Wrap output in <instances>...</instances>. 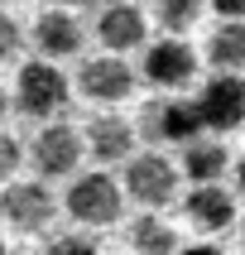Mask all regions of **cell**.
Wrapping results in <instances>:
<instances>
[{
  "label": "cell",
  "instance_id": "obj_1",
  "mask_svg": "<svg viewBox=\"0 0 245 255\" xmlns=\"http://www.w3.org/2000/svg\"><path fill=\"white\" fill-rule=\"evenodd\" d=\"M14 106L34 121H48L68 106V77L43 58V63H24L19 77H14Z\"/></svg>",
  "mask_w": 245,
  "mask_h": 255
},
{
  "label": "cell",
  "instance_id": "obj_2",
  "mask_svg": "<svg viewBox=\"0 0 245 255\" xmlns=\"http://www.w3.org/2000/svg\"><path fill=\"white\" fill-rule=\"evenodd\" d=\"M140 126H144V135L159 140V144H187V140H197L202 130H207V121H202L197 101L163 97V101H149V106H144Z\"/></svg>",
  "mask_w": 245,
  "mask_h": 255
},
{
  "label": "cell",
  "instance_id": "obj_3",
  "mask_svg": "<svg viewBox=\"0 0 245 255\" xmlns=\"http://www.w3.org/2000/svg\"><path fill=\"white\" fill-rule=\"evenodd\" d=\"M120 207H125V198H120V183L111 173H82L68 188V212L82 227H111L120 217Z\"/></svg>",
  "mask_w": 245,
  "mask_h": 255
},
{
  "label": "cell",
  "instance_id": "obj_4",
  "mask_svg": "<svg viewBox=\"0 0 245 255\" xmlns=\"http://www.w3.org/2000/svg\"><path fill=\"white\" fill-rule=\"evenodd\" d=\"M197 111H202V121H207V130H221V135L245 126V77L216 72L212 82L197 92Z\"/></svg>",
  "mask_w": 245,
  "mask_h": 255
},
{
  "label": "cell",
  "instance_id": "obj_5",
  "mask_svg": "<svg viewBox=\"0 0 245 255\" xmlns=\"http://www.w3.org/2000/svg\"><path fill=\"white\" fill-rule=\"evenodd\" d=\"M125 193L140 207H168L173 193H178V169H173L163 154H140L130 159L125 169Z\"/></svg>",
  "mask_w": 245,
  "mask_h": 255
},
{
  "label": "cell",
  "instance_id": "obj_6",
  "mask_svg": "<svg viewBox=\"0 0 245 255\" xmlns=\"http://www.w3.org/2000/svg\"><path fill=\"white\" fill-rule=\"evenodd\" d=\"M53 212H58V202L43 183H10L0 193V217L14 231H43L53 222Z\"/></svg>",
  "mask_w": 245,
  "mask_h": 255
},
{
  "label": "cell",
  "instance_id": "obj_7",
  "mask_svg": "<svg viewBox=\"0 0 245 255\" xmlns=\"http://www.w3.org/2000/svg\"><path fill=\"white\" fill-rule=\"evenodd\" d=\"M77 87H82V97H86V101L115 106V101H125L130 92H135V72H130V63H120L115 53H106V58H91V63H82V72H77Z\"/></svg>",
  "mask_w": 245,
  "mask_h": 255
},
{
  "label": "cell",
  "instance_id": "obj_8",
  "mask_svg": "<svg viewBox=\"0 0 245 255\" xmlns=\"http://www.w3.org/2000/svg\"><path fill=\"white\" fill-rule=\"evenodd\" d=\"M82 159V135L72 126H43L34 140V169L43 178H68Z\"/></svg>",
  "mask_w": 245,
  "mask_h": 255
},
{
  "label": "cell",
  "instance_id": "obj_9",
  "mask_svg": "<svg viewBox=\"0 0 245 255\" xmlns=\"http://www.w3.org/2000/svg\"><path fill=\"white\" fill-rule=\"evenodd\" d=\"M144 77L154 87H183V82L197 77V53L178 39H163L144 53Z\"/></svg>",
  "mask_w": 245,
  "mask_h": 255
},
{
  "label": "cell",
  "instance_id": "obj_10",
  "mask_svg": "<svg viewBox=\"0 0 245 255\" xmlns=\"http://www.w3.org/2000/svg\"><path fill=\"white\" fill-rule=\"evenodd\" d=\"M187 222L197 231H226L236 222V198L216 183H197L187 193Z\"/></svg>",
  "mask_w": 245,
  "mask_h": 255
},
{
  "label": "cell",
  "instance_id": "obj_11",
  "mask_svg": "<svg viewBox=\"0 0 245 255\" xmlns=\"http://www.w3.org/2000/svg\"><path fill=\"white\" fill-rule=\"evenodd\" d=\"M34 43H39L43 58H72L82 48V24H77L68 10H48V14H39V24H34Z\"/></svg>",
  "mask_w": 245,
  "mask_h": 255
},
{
  "label": "cell",
  "instance_id": "obj_12",
  "mask_svg": "<svg viewBox=\"0 0 245 255\" xmlns=\"http://www.w3.org/2000/svg\"><path fill=\"white\" fill-rule=\"evenodd\" d=\"M86 149H91V159H101V164L130 159V149H135V130H130V121H120V116H101V121H91V126H86Z\"/></svg>",
  "mask_w": 245,
  "mask_h": 255
},
{
  "label": "cell",
  "instance_id": "obj_13",
  "mask_svg": "<svg viewBox=\"0 0 245 255\" xmlns=\"http://www.w3.org/2000/svg\"><path fill=\"white\" fill-rule=\"evenodd\" d=\"M96 34H101V43L111 48V53H125V48H140L144 43V14L135 10V5H111V10L96 19Z\"/></svg>",
  "mask_w": 245,
  "mask_h": 255
},
{
  "label": "cell",
  "instance_id": "obj_14",
  "mask_svg": "<svg viewBox=\"0 0 245 255\" xmlns=\"http://www.w3.org/2000/svg\"><path fill=\"white\" fill-rule=\"evenodd\" d=\"M207 63L216 72H241L245 68V19H221L207 39Z\"/></svg>",
  "mask_w": 245,
  "mask_h": 255
},
{
  "label": "cell",
  "instance_id": "obj_15",
  "mask_svg": "<svg viewBox=\"0 0 245 255\" xmlns=\"http://www.w3.org/2000/svg\"><path fill=\"white\" fill-rule=\"evenodd\" d=\"M226 144L221 140H187L183 144V173L192 183H216L226 173Z\"/></svg>",
  "mask_w": 245,
  "mask_h": 255
},
{
  "label": "cell",
  "instance_id": "obj_16",
  "mask_svg": "<svg viewBox=\"0 0 245 255\" xmlns=\"http://www.w3.org/2000/svg\"><path fill=\"white\" fill-rule=\"evenodd\" d=\"M130 246H135V255H173V251H178L173 227L163 222V217H154V207L130 222Z\"/></svg>",
  "mask_w": 245,
  "mask_h": 255
},
{
  "label": "cell",
  "instance_id": "obj_17",
  "mask_svg": "<svg viewBox=\"0 0 245 255\" xmlns=\"http://www.w3.org/2000/svg\"><path fill=\"white\" fill-rule=\"evenodd\" d=\"M202 19V0H159V24L168 34H187Z\"/></svg>",
  "mask_w": 245,
  "mask_h": 255
},
{
  "label": "cell",
  "instance_id": "obj_18",
  "mask_svg": "<svg viewBox=\"0 0 245 255\" xmlns=\"http://www.w3.org/2000/svg\"><path fill=\"white\" fill-rule=\"evenodd\" d=\"M14 169H19V140L0 130V183H5V178H10Z\"/></svg>",
  "mask_w": 245,
  "mask_h": 255
},
{
  "label": "cell",
  "instance_id": "obj_19",
  "mask_svg": "<svg viewBox=\"0 0 245 255\" xmlns=\"http://www.w3.org/2000/svg\"><path fill=\"white\" fill-rule=\"evenodd\" d=\"M14 53H19V24H14L10 14H0V63L14 58Z\"/></svg>",
  "mask_w": 245,
  "mask_h": 255
},
{
  "label": "cell",
  "instance_id": "obj_20",
  "mask_svg": "<svg viewBox=\"0 0 245 255\" xmlns=\"http://www.w3.org/2000/svg\"><path fill=\"white\" fill-rule=\"evenodd\" d=\"M48 255H101V251L86 241V236H63V241L48 246Z\"/></svg>",
  "mask_w": 245,
  "mask_h": 255
},
{
  "label": "cell",
  "instance_id": "obj_21",
  "mask_svg": "<svg viewBox=\"0 0 245 255\" xmlns=\"http://www.w3.org/2000/svg\"><path fill=\"white\" fill-rule=\"evenodd\" d=\"M221 19H245V0H212Z\"/></svg>",
  "mask_w": 245,
  "mask_h": 255
},
{
  "label": "cell",
  "instance_id": "obj_22",
  "mask_svg": "<svg viewBox=\"0 0 245 255\" xmlns=\"http://www.w3.org/2000/svg\"><path fill=\"white\" fill-rule=\"evenodd\" d=\"M173 255H178V251H173ZM183 255H221V251H216V246H187Z\"/></svg>",
  "mask_w": 245,
  "mask_h": 255
},
{
  "label": "cell",
  "instance_id": "obj_23",
  "mask_svg": "<svg viewBox=\"0 0 245 255\" xmlns=\"http://www.w3.org/2000/svg\"><path fill=\"white\" fill-rule=\"evenodd\" d=\"M58 5H72V10H86V5H96V0H58Z\"/></svg>",
  "mask_w": 245,
  "mask_h": 255
},
{
  "label": "cell",
  "instance_id": "obj_24",
  "mask_svg": "<svg viewBox=\"0 0 245 255\" xmlns=\"http://www.w3.org/2000/svg\"><path fill=\"white\" fill-rule=\"evenodd\" d=\"M236 183H241V193H245V159L236 164Z\"/></svg>",
  "mask_w": 245,
  "mask_h": 255
},
{
  "label": "cell",
  "instance_id": "obj_25",
  "mask_svg": "<svg viewBox=\"0 0 245 255\" xmlns=\"http://www.w3.org/2000/svg\"><path fill=\"white\" fill-rule=\"evenodd\" d=\"M5 106H10V97H5V87H0V116H5Z\"/></svg>",
  "mask_w": 245,
  "mask_h": 255
},
{
  "label": "cell",
  "instance_id": "obj_26",
  "mask_svg": "<svg viewBox=\"0 0 245 255\" xmlns=\"http://www.w3.org/2000/svg\"><path fill=\"white\" fill-rule=\"evenodd\" d=\"M241 246H245V222H241Z\"/></svg>",
  "mask_w": 245,
  "mask_h": 255
},
{
  "label": "cell",
  "instance_id": "obj_27",
  "mask_svg": "<svg viewBox=\"0 0 245 255\" xmlns=\"http://www.w3.org/2000/svg\"><path fill=\"white\" fill-rule=\"evenodd\" d=\"M0 5H19V0H0Z\"/></svg>",
  "mask_w": 245,
  "mask_h": 255
},
{
  "label": "cell",
  "instance_id": "obj_28",
  "mask_svg": "<svg viewBox=\"0 0 245 255\" xmlns=\"http://www.w3.org/2000/svg\"><path fill=\"white\" fill-rule=\"evenodd\" d=\"M0 255H5V241H0Z\"/></svg>",
  "mask_w": 245,
  "mask_h": 255
}]
</instances>
